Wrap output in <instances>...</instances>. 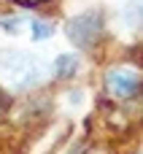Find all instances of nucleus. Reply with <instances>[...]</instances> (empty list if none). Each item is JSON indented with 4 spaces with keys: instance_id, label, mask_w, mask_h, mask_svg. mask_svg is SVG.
Returning <instances> with one entry per match:
<instances>
[{
    "instance_id": "f257e3e1",
    "label": "nucleus",
    "mask_w": 143,
    "mask_h": 154,
    "mask_svg": "<svg viewBox=\"0 0 143 154\" xmlns=\"http://www.w3.org/2000/svg\"><path fill=\"white\" fill-rule=\"evenodd\" d=\"M0 73L14 89H30L41 81V62L19 51H0Z\"/></svg>"
},
{
    "instance_id": "0eeeda50",
    "label": "nucleus",
    "mask_w": 143,
    "mask_h": 154,
    "mask_svg": "<svg viewBox=\"0 0 143 154\" xmlns=\"http://www.w3.org/2000/svg\"><path fill=\"white\" fill-rule=\"evenodd\" d=\"M24 24V19L22 16H8V19H0V27L5 30V32H19V27Z\"/></svg>"
},
{
    "instance_id": "f03ea898",
    "label": "nucleus",
    "mask_w": 143,
    "mask_h": 154,
    "mask_svg": "<svg viewBox=\"0 0 143 154\" xmlns=\"http://www.w3.org/2000/svg\"><path fill=\"white\" fill-rule=\"evenodd\" d=\"M70 43H76L78 49H92L100 35H103V14L100 11H87V14H78L76 19L68 22L65 27Z\"/></svg>"
},
{
    "instance_id": "423d86ee",
    "label": "nucleus",
    "mask_w": 143,
    "mask_h": 154,
    "mask_svg": "<svg viewBox=\"0 0 143 154\" xmlns=\"http://www.w3.org/2000/svg\"><path fill=\"white\" fill-rule=\"evenodd\" d=\"M124 22H127L130 27H138V22H141V0H130V3H127V8H124Z\"/></svg>"
},
{
    "instance_id": "39448f33",
    "label": "nucleus",
    "mask_w": 143,
    "mask_h": 154,
    "mask_svg": "<svg viewBox=\"0 0 143 154\" xmlns=\"http://www.w3.org/2000/svg\"><path fill=\"white\" fill-rule=\"evenodd\" d=\"M30 32H32V41H46V38L54 35V24L43 22V19H32L30 22Z\"/></svg>"
},
{
    "instance_id": "6e6552de",
    "label": "nucleus",
    "mask_w": 143,
    "mask_h": 154,
    "mask_svg": "<svg viewBox=\"0 0 143 154\" xmlns=\"http://www.w3.org/2000/svg\"><path fill=\"white\" fill-rule=\"evenodd\" d=\"M5 106H8V103H5V97H3V95H0V114H3V111H5Z\"/></svg>"
},
{
    "instance_id": "7ed1b4c3",
    "label": "nucleus",
    "mask_w": 143,
    "mask_h": 154,
    "mask_svg": "<svg viewBox=\"0 0 143 154\" xmlns=\"http://www.w3.org/2000/svg\"><path fill=\"white\" fill-rule=\"evenodd\" d=\"M105 87L114 97H135L141 89V76L135 70H111L105 76Z\"/></svg>"
},
{
    "instance_id": "20e7f679",
    "label": "nucleus",
    "mask_w": 143,
    "mask_h": 154,
    "mask_svg": "<svg viewBox=\"0 0 143 154\" xmlns=\"http://www.w3.org/2000/svg\"><path fill=\"white\" fill-rule=\"evenodd\" d=\"M76 70H78L76 54H59V57L54 60V76H57V79H73Z\"/></svg>"
}]
</instances>
